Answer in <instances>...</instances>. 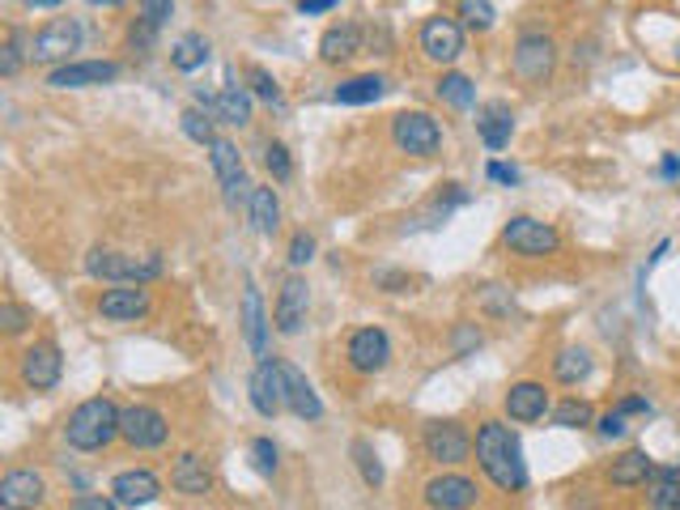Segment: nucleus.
Here are the masks:
<instances>
[{"label":"nucleus","mask_w":680,"mask_h":510,"mask_svg":"<svg viewBox=\"0 0 680 510\" xmlns=\"http://www.w3.org/2000/svg\"><path fill=\"white\" fill-rule=\"evenodd\" d=\"M47 502V480L34 468H13L0 477V510H34Z\"/></svg>","instance_id":"nucleus-21"},{"label":"nucleus","mask_w":680,"mask_h":510,"mask_svg":"<svg viewBox=\"0 0 680 510\" xmlns=\"http://www.w3.org/2000/svg\"><path fill=\"white\" fill-rule=\"evenodd\" d=\"M647 507L650 510H680V464L672 468H655L647 485Z\"/></svg>","instance_id":"nucleus-32"},{"label":"nucleus","mask_w":680,"mask_h":510,"mask_svg":"<svg viewBox=\"0 0 680 510\" xmlns=\"http://www.w3.org/2000/svg\"><path fill=\"white\" fill-rule=\"evenodd\" d=\"M154 34H158V26H154V22L136 18V26L129 31V43H132V47H141V52H149V47H154Z\"/></svg>","instance_id":"nucleus-48"},{"label":"nucleus","mask_w":680,"mask_h":510,"mask_svg":"<svg viewBox=\"0 0 680 510\" xmlns=\"http://www.w3.org/2000/svg\"><path fill=\"white\" fill-rule=\"evenodd\" d=\"M502 243H506V252L523 255V259H545V255L561 252L557 225L540 222V218H527V213H519V218H511V222L502 225Z\"/></svg>","instance_id":"nucleus-5"},{"label":"nucleus","mask_w":680,"mask_h":510,"mask_svg":"<svg viewBox=\"0 0 680 510\" xmlns=\"http://www.w3.org/2000/svg\"><path fill=\"white\" fill-rule=\"evenodd\" d=\"M247 218L256 225L259 234H277L281 230V200L272 188H252L247 196Z\"/></svg>","instance_id":"nucleus-30"},{"label":"nucleus","mask_w":680,"mask_h":510,"mask_svg":"<svg viewBox=\"0 0 680 510\" xmlns=\"http://www.w3.org/2000/svg\"><path fill=\"white\" fill-rule=\"evenodd\" d=\"M247 86H252V95L264 98L268 107H281V102H286L281 86H277V77H272L268 68H259V64H252V68H247Z\"/></svg>","instance_id":"nucleus-40"},{"label":"nucleus","mask_w":680,"mask_h":510,"mask_svg":"<svg viewBox=\"0 0 680 510\" xmlns=\"http://www.w3.org/2000/svg\"><path fill=\"white\" fill-rule=\"evenodd\" d=\"M136 4H141V18L154 22L158 31H163L166 22H170V13H175V0H136Z\"/></svg>","instance_id":"nucleus-46"},{"label":"nucleus","mask_w":680,"mask_h":510,"mask_svg":"<svg viewBox=\"0 0 680 510\" xmlns=\"http://www.w3.org/2000/svg\"><path fill=\"white\" fill-rule=\"evenodd\" d=\"M357 52H361V26L357 22H336L320 38V60L324 64H345L354 60Z\"/></svg>","instance_id":"nucleus-27"},{"label":"nucleus","mask_w":680,"mask_h":510,"mask_svg":"<svg viewBox=\"0 0 680 510\" xmlns=\"http://www.w3.org/2000/svg\"><path fill=\"white\" fill-rule=\"evenodd\" d=\"M286 259H290V268H302V264H311V259H315V234L298 230V234L290 239V252H286Z\"/></svg>","instance_id":"nucleus-44"},{"label":"nucleus","mask_w":680,"mask_h":510,"mask_svg":"<svg viewBox=\"0 0 680 510\" xmlns=\"http://www.w3.org/2000/svg\"><path fill=\"white\" fill-rule=\"evenodd\" d=\"M650 477H655V459L643 446L616 455L609 464V485H616V489H638V485H650Z\"/></svg>","instance_id":"nucleus-26"},{"label":"nucleus","mask_w":680,"mask_h":510,"mask_svg":"<svg viewBox=\"0 0 680 510\" xmlns=\"http://www.w3.org/2000/svg\"><path fill=\"white\" fill-rule=\"evenodd\" d=\"M120 439L132 451H158L170 439V421L154 404H129L124 417H120Z\"/></svg>","instance_id":"nucleus-10"},{"label":"nucleus","mask_w":680,"mask_h":510,"mask_svg":"<svg viewBox=\"0 0 680 510\" xmlns=\"http://www.w3.org/2000/svg\"><path fill=\"white\" fill-rule=\"evenodd\" d=\"M481 498L477 480L464 473H438L434 480H425V507L430 510H472Z\"/></svg>","instance_id":"nucleus-17"},{"label":"nucleus","mask_w":680,"mask_h":510,"mask_svg":"<svg viewBox=\"0 0 680 510\" xmlns=\"http://www.w3.org/2000/svg\"><path fill=\"white\" fill-rule=\"evenodd\" d=\"M422 446L434 464L455 468V464H464L472 455V434L459 421H430L422 430Z\"/></svg>","instance_id":"nucleus-11"},{"label":"nucleus","mask_w":680,"mask_h":510,"mask_svg":"<svg viewBox=\"0 0 680 510\" xmlns=\"http://www.w3.org/2000/svg\"><path fill=\"white\" fill-rule=\"evenodd\" d=\"M489 179H493V184H506V188H515L519 170H515V166H506V162H489Z\"/></svg>","instance_id":"nucleus-50"},{"label":"nucleus","mask_w":680,"mask_h":510,"mask_svg":"<svg viewBox=\"0 0 680 510\" xmlns=\"http://www.w3.org/2000/svg\"><path fill=\"white\" fill-rule=\"evenodd\" d=\"M18 4H26V9H56V4H65V0H18Z\"/></svg>","instance_id":"nucleus-55"},{"label":"nucleus","mask_w":680,"mask_h":510,"mask_svg":"<svg viewBox=\"0 0 680 510\" xmlns=\"http://www.w3.org/2000/svg\"><path fill=\"white\" fill-rule=\"evenodd\" d=\"M252 464H256V473L259 477H272L277 473V443L272 439H252Z\"/></svg>","instance_id":"nucleus-43"},{"label":"nucleus","mask_w":680,"mask_h":510,"mask_svg":"<svg viewBox=\"0 0 680 510\" xmlns=\"http://www.w3.org/2000/svg\"><path fill=\"white\" fill-rule=\"evenodd\" d=\"M213 115H218V124H252V90L247 86H234L226 81L222 90H218V102H213Z\"/></svg>","instance_id":"nucleus-29"},{"label":"nucleus","mask_w":680,"mask_h":510,"mask_svg":"<svg viewBox=\"0 0 680 510\" xmlns=\"http://www.w3.org/2000/svg\"><path fill=\"white\" fill-rule=\"evenodd\" d=\"M170 489L183 494V498H209L213 494V468L200 451H183L170 468Z\"/></svg>","instance_id":"nucleus-22"},{"label":"nucleus","mask_w":680,"mask_h":510,"mask_svg":"<svg viewBox=\"0 0 680 510\" xmlns=\"http://www.w3.org/2000/svg\"><path fill=\"white\" fill-rule=\"evenodd\" d=\"M120 417L124 409L111 396H90L81 400L65 421V439L73 451H107L120 439Z\"/></svg>","instance_id":"nucleus-2"},{"label":"nucleus","mask_w":680,"mask_h":510,"mask_svg":"<svg viewBox=\"0 0 680 510\" xmlns=\"http://www.w3.org/2000/svg\"><path fill=\"white\" fill-rule=\"evenodd\" d=\"M22 382L31 391H52L60 375H65V357H60V345L56 341H34L31 350L22 353Z\"/></svg>","instance_id":"nucleus-15"},{"label":"nucleus","mask_w":680,"mask_h":510,"mask_svg":"<svg viewBox=\"0 0 680 510\" xmlns=\"http://www.w3.org/2000/svg\"><path fill=\"white\" fill-rule=\"evenodd\" d=\"M391 141L409 158H434L443 149V127H438L434 115H425V111H400L391 120Z\"/></svg>","instance_id":"nucleus-6"},{"label":"nucleus","mask_w":680,"mask_h":510,"mask_svg":"<svg viewBox=\"0 0 680 510\" xmlns=\"http://www.w3.org/2000/svg\"><path fill=\"white\" fill-rule=\"evenodd\" d=\"M354 464H357V473H361V480H366L370 489H379V485L388 480L383 464H379V451L366 443V439H354Z\"/></svg>","instance_id":"nucleus-37"},{"label":"nucleus","mask_w":680,"mask_h":510,"mask_svg":"<svg viewBox=\"0 0 680 510\" xmlns=\"http://www.w3.org/2000/svg\"><path fill=\"white\" fill-rule=\"evenodd\" d=\"M179 124H183V132L192 136L196 145H204V149H209V145L218 141V132H213V124H218V115H213V111H200V107H188V111L179 115Z\"/></svg>","instance_id":"nucleus-36"},{"label":"nucleus","mask_w":680,"mask_h":510,"mask_svg":"<svg viewBox=\"0 0 680 510\" xmlns=\"http://www.w3.org/2000/svg\"><path fill=\"white\" fill-rule=\"evenodd\" d=\"M375 281L388 286V293H404V289H409V277H404V273H375Z\"/></svg>","instance_id":"nucleus-52"},{"label":"nucleus","mask_w":680,"mask_h":510,"mask_svg":"<svg viewBox=\"0 0 680 510\" xmlns=\"http://www.w3.org/2000/svg\"><path fill=\"white\" fill-rule=\"evenodd\" d=\"M417 47L430 64H455L464 56V22H455L447 13H434L422 22V34H417Z\"/></svg>","instance_id":"nucleus-8"},{"label":"nucleus","mask_w":680,"mask_h":510,"mask_svg":"<svg viewBox=\"0 0 680 510\" xmlns=\"http://www.w3.org/2000/svg\"><path fill=\"white\" fill-rule=\"evenodd\" d=\"M472 345H481V332H477L472 323H464V328H455V357H464V353L472 350Z\"/></svg>","instance_id":"nucleus-49"},{"label":"nucleus","mask_w":680,"mask_h":510,"mask_svg":"<svg viewBox=\"0 0 680 510\" xmlns=\"http://www.w3.org/2000/svg\"><path fill=\"white\" fill-rule=\"evenodd\" d=\"M264 166H268V175H272L277 184L293 179V158L281 141H268V145H264Z\"/></svg>","instance_id":"nucleus-42"},{"label":"nucleus","mask_w":680,"mask_h":510,"mask_svg":"<svg viewBox=\"0 0 680 510\" xmlns=\"http://www.w3.org/2000/svg\"><path fill=\"white\" fill-rule=\"evenodd\" d=\"M595 430H600V439L616 443V439H625V434H629V417L621 413V409H613V413H604L600 421H595Z\"/></svg>","instance_id":"nucleus-45"},{"label":"nucleus","mask_w":680,"mask_h":510,"mask_svg":"<svg viewBox=\"0 0 680 510\" xmlns=\"http://www.w3.org/2000/svg\"><path fill=\"white\" fill-rule=\"evenodd\" d=\"M383 95H388V77L361 73V77L341 81V86L332 90V102H341V107H370V102H379Z\"/></svg>","instance_id":"nucleus-28"},{"label":"nucleus","mask_w":680,"mask_h":510,"mask_svg":"<svg viewBox=\"0 0 680 510\" xmlns=\"http://www.w3.org/2000/svg\"><path fill=\"white\" fill-rule=\"evenodd\" d=\"M311 315V286H306V277H298L290 273L281 289H277V307H272V323H277V332L281 336H298L302 332V323Z\"/></svg>","instance_id":"nucleus-13"},{"label":"nucleus","mask_w":680,"mask_h":510,"mask_svg":"<svg viewBox=\"0 0 680 510\" xmlns=\"http://www.w3.org/2000/svg\"><path fill=\"white\" fill-rule=\"evenodd\" d=\"M247 396H252V409L259 417H268V421L281 409H290V400H286V362L264 357L252 370V379H247Z\"/></svg>","instance_id":"nucleus-9"},{"label":"nucleus","mask_w":680,"mask_h":510,"mask_svg":"<svg viewBox=\"0 0 680 510\" xmlns=\"http://www.w3.org/2000/svg\"><path fill=\"white\" fill-rule=\"evenodd\" d=\"M616 409H621V413H625V417H634V413L650 417V400H647V396H625V400H621Z\"/></svg>","instance_id":"nucleus-51"},{"label":"nucleus","mask_w":680,"mask_h":510,"mask_svg":"<svg viewBox=\"0 0 680 510\" xmlns=\"http://www.w3.org/2000/svg\"><path fill=\"white\" fill-rule=\"evenodd\" d=\"M86 4H94V9H115V4H124V0H86Z\"/></svg>","instance_id":"nucleus-56"},{"label":"nucleus","mask_w":680,"mask_h":510,"mask_svg":"<svg viewBox=\"0 0 680 510\" xmlns=\"http://www.w3.org/2000/svg\"><path fill=\"white\" fill-rule=\"evenodd\" d=\"M73 52H81V22L77 18H52L31 38L34 64H73Z\"/></svg>","instance_id":"nucleus-7"},{"label":"nucleus","mask_w":680,"mask_h":510,"mask_svg":"<svg viewBox=\"0 0 680 510\" xmlns=\"http://www.w3.org/2000/svg\"><path fill=\"white\" fill-rule=\"evenodd\" d=\"M209 162H213V175H218V184H222V191H226V204L230 209H238V200L252 196V184H247V170H243V154H238V145L226 141V136H218V141L209 145Z\"/></svg>","instance_id":"nucleus-12"},{"label":"nucleus","mask_w":680,"mask_h":510,"mask_svg":"<svg viewBox=\"0 0 680 510\" xmlns=\"http://www.w3.org/2000/svg\"><path fill=\"white\" fill-rule=\"evenodd\" d=\"M209 56H213V47H209L204 34H183V38L170 47V64H175L179 73H196V68H204Z\"/></svg>","instance_id":"nucleus-33"},{"label":"nucleus","mask_w":680,"mask_h":510,"mask_svg":"<svg viewBox=\"0 0 680 510\" xmlns=\"http://www.w3.org/2000/svg\"><path fill=\"white\" fill-rule=\"evenodd\" d=\"M111 498L124 510H145L163 498V480L149 468H129V473H115L111 477Z\"/></svg>","instance_id":"nucleus-18"},{"label":"nucleus","mask_w":680,"mask_h":510,"mask_svg":"<svg viewBox=\"0 0 680 510\" xmlns=\"http://www.w3.org/2000/svg\"><path fill=\"white\" fill-rule=\"evenodd\" d=\"M163 255H132V252H111V247H90L86 255V273L94 281H111V286H145L154 277H163Z\"/></svg>","instance_id":"nucleus-3"},{"label":"nucleus","mask_w":680,"mask_h":510,"mask_svg":"<svg viewBox=\"0 0 680 510\" xmlns=\"http://www.w3.org/2000/svg\"><path fill=\"white\" fill-rule=\"evenodd\" d=\"M549 417L557 430H587V425H595V409L587 400H579V396H566Z\"/></svg>","instance_id":"nucleus-35"},{"label":"nucleus","mask_w":680,"mask_h":510,"mask_svg":"<svg viewBox=\"0 0 680 510\" xmlns=\"http://www.w3.org/2000/svg\"><path fill=\"white\" fill-rule=\"evenodd\" d=\"M31 323H34L31 307H22V302H13V298L0 302V328H4V336H22Z\"/></svg>","instance_id":"nucleus-41"},{"label":"nucleus","mask_w":680,"mask_h":510,"mask_svg":"<svg viewBox=\"0 0 680 510\" xmlns=\"http://www.w3.org/2000/svg\"><path fill=\"white\" fill-rule=\"evenodd\" d=\"M68 510H124L111 494H77L73 502H68Z\"/></svg>","instance_id":"nucleus-47"},{"label":"nucleus","mask_w":680,"mask_h":510,"mask_svg":"<svg viewBox=\"0 0 680 510\" xmlns=\"http://www.w3.org/2000/svg\"><path fill=\"white\" fill-rule=\"evenodd\" d=\"M459 18L468 31H493L498 9H493V0H459Z\"/></svg>","instance_id":"nucleus-39"},{"label":"nucleus","mask_w":680,"mask_h":510,"mask_svg":"<svg viewBox=\"0 0 680 510\" xmlns=\"http://www.w3.org/2000/svg\"><path fill=\"white\" fill-rule=\"evenodd\" d=\"M677 64H680V43H677Z\"/></svg>","instance_id":"nucleus-57"},{"label":"nucleus","mask_w":680,"mask_h":510,"mask_svg":"<svg viewBox=\"0 0 680 510\" xmlns=\"http://www.w3.org/2000/svg\"><path fill=\"white\" fill-rule=\"evenodd\" d=\"M591 370H595V362H591V353L579 350V345H570V350H561L553 357V379L566 382V387H579V382L591 379Z\"/></svg>","instance_id":"nucleus-31"},{"label":"nucleus","mask_w":680,"mask_h":510,"mask_svg":"<svg viewBox=\"0 0 680 510\" xmlns=\"http://www.w3.org/2000/svg\"><path fill=\"white\" fill-rule=\"evenodd\" d=\"M502 409L515 425H532V421H545V413H553V400H549V387L536 379H519L506 387L502 396Z\"/></svg>","instance_id":"nucleus-16"},{"label":"nucleus","mask_w":680,"mask_h":510,"mask_svg":"<svg viewBox=\"0 0 680 510\" xmlns=\"http://www.w3.org/2000/svg\"><path fill=\"white\" fill-rule=\"evenodd\" d=\"M345 357H349L354 375H379L391 362V336L383 328H357L345 345Z\"/></svg>","instance_id":"nucleus-14"},{"label":"nucleus","mask_w":680,"mask_h":510,"mask_svg":"<svg viewBox=\"0 0 680 510\" xmlns=\"http://www.w3.org/2000/svg\"><path fill=\"white\" fill-rule=\"evenodd\" d=\"M477 132H481V141H486V149H506L511 145V136H515V111L502 102V98H493L486 107H477Z\"/></svg>","instance_id":"nucleus-23"},{"label":"nucleus","mask_w":680,"mask_h":510,"mask_svg":"<svg viewBox=\"0 0 680 510\" xmlns=\"http://www.w3.org/2000/svg\"><path fill=\"white\" fill-rule=\"evenodd\" d=\"M659 175H664V179H680V158L677 154H664V162H659Z\"/></svg>","instance_id":"nucleus-54"},{"label":"nucleus","mask_w":680,"mask_h":510,"mask_svg":"<svg viewBox=\"0 0 680 510\" xmlns=\"http://www.w3.org/2000/svg\"><path fill=\"white\" fill-rule=\"evenodd\" d=\"M243 336H247V350L264 362L268 357V315H264V298H259L256 281H247L243 289Z\"/></svg>","instance_id":"nucleus-25"},{"label":"nucleus","mask_w":680,"mask_h":510,"mask_svg":"<svg viewBox=\"0 0 680 510\" xmlns=\"http://www.w3.org/2000/svg\"><path fill=\"white\" fill-rule=\"evenodd\" d=\"M434 95H438V102L455 107V111H468V107L477 102V86H472V77H464V73H443L438 86H434Z\"/></svg>","instance_id":"nucleus-34"},{"label":"nucleus","mask_w":680,"mask_h":510,"mask_svg":"<svg viewBox=\"0 0 680 510\" xmlns=\"http://www.w3.org/2000/svg\"><path fill=\"white\" fill-rule=\"evenodd\" d=\"M477 464L502 494H523L527 489V464H523V446L515 430L506 421H481L477 425Z\"/></svg>","instance_id":"nucleus-1"},{"label":"nucleus","mask_w":680,"mask_h":510,"mask_svg":"<svg viewBox=\"0 0 680 510\" xmlns=\"http://www.w3.org/2000/svg\"><path fill=\"white\" fill-rule=\"evenodd\" d=\"M124 68L115 60H73V64H60V68H52L47 73V86L52 90H86V86H107V81H115Z\"/></svg>","instance_id":"nucleus-19"},{"label":"nucleus","mask_w":680,"mask_h":510,"mask_svg":"<svg viewBox=\"0 0 680 510\" xmlns=\"http://www.w3.org/2000/svg\"><path fill=\"white\" fill-rule=\"evenodd\" d=\"M341 0H298V13H306V18H320L327 9H336Z\"/></svg>","instance_id":"nucleus-53"},{"label":"nucleus","mask_w":680,"mask_h":510,"mask_svg":"<svg viewBox=\"0 0 680 510\" xmlns=\"http://www.w3.org/2000/svg\"><path fill=\"white\" fill-rule=\"evenodd\" d=\"M286 400H290V413L298 417V421H320V417H324L320 391L311 387V379H306L293 362H286Z\"/></svg>","instance_id":"nucleus-24"},{"label":"nucleus","mask_w":680,"mask_h":510,"mask_svg":"<svg viewBox=\"0 0 680 510\" xmlns=\"http://www.w3.org/2000/svg\"><path fill=\"white\" fill-rule=\"evenodd\" d=\"M22 60H31V52H26V34L13 26L9 38H4V47H0V77H18Z\"/></svg>","instance_id":"nucleus-38"},{"label":"nucleus","mask_w":680,"mask_h":510,"mask_svg":"<svg viewBox=\"0 0 680 510\" xmlns=\"http://www.w3.org/2000/svg\"><path fill=\"white\" fill-rule=\"evenodd\" d=\"M511 73L523 86H545L557 73V43L545 31H523L511 52Z\"/></svg>","instance_id":"nucleus-4"},{"label":"nucleus","mask_w":680,"mask_h":510,"mask_svg":"<svg viewBox=\"0 0 680 510\" xmlns=\"http://www.w3.org/2000/svg\"><path fill=\"white\" fill-rule=\"evenodd\" d=\"M98 315L107 323H136L149 315V289L145 286H111L98 293Z\"/></svg>","instance_id":"nucleus-20"}]
</instances>
